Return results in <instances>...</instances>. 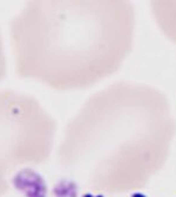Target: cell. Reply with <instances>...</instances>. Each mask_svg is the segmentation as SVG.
Here are the masks:
<instances>
[{"label":"cell","instance_id":"cell-1","mask_svg":"<svg viewBox=\"0 0 176 197\" xmlns=\"http://www.w3.org/2000/svg\"><path fill=\"white\" fill-rule=\"evenodd\" d=\"M121 20L112 2L28 1L10 21L17 75L56 91L98 81L119 60Z\"/></svg>","mask_w":176,"mask_h":197},{"label":"cell","instance_id":"cell-2","mask_svg":"<svg viewBox=\"0 0 176 197\" xmlns=\"http://www.w3.org/2000/svg\"><path fill=\"white\" fill-rule=\"evenodd\" d=\"M55 123L34 96L13 89L0 91V197L13 174L48 160Z\"/></svg>","mask_w":176,"mask_h":197},{"label":"cell","instance_id":"cell-5","mask_svg":"<svg viewBox=\"0 0 176 197\" xmlns=\"http://www.w3.org/2000/svg\"><path fill=\"white\" fill-rule=\"evenodd\" d=\"M132 197H147V196H144V195L141 194V192H136V194H133Z\"/></svg>","mask_w":176,"mask_h":197},{"label":"cell","instance_id":"cell-4","mask_svg":"<svg viewBox=\"0 0 176 197\" xmlns=\"http://www.w3.org/2000/svg\"><path fill=\"white\" fill-rule=\"evenodd\" d=\"M6 75V57H5V48H4V40L0 31V82L4 80Z\"/></svg>","mask_w":176,"mask_h":197},{"label":"cell","instance_id":"cell-6","mask_svg":"<svg viewBox=\"0 0 176 197\" xmlns=\"http://www.w3.org/2000/svg\"><path fill=\"white\" fill-rule=\"evenodd\" d=\"M83 197H93V196H92V195H89V194H88V195H85V196H83Z\"/></svg>","mask_w":176,"mask_h":197},{"label":"cell","instance_id":"cell-3","mask_svg":"<svg viewBox=\"0 0 176 197\" xmlns=\"http://www.w3.org/2000/svg\"><path fill=\"white\" fill-rule=\"evenodd\" d=\"M55 195L58 197H76L78 187L75 182H61L55 187Z\"/></svg>","mask_w":176,"mask_h":197}]
</instances>
